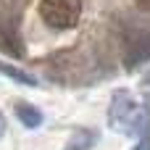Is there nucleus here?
Segmentation results:
<instances>
[{"label": "nucleus", "instance_id": "nucleus-1", "mask_svg": "<svg viewBox=\"0 0 150 150\" xmlns=\"http://www.w3.org/2000/svg\"><path fill=\"white\" fill-rule=\"evenodd\" d=\"M108 124L111 129L124 132L129 137H142L150 132V111L148 105L132 98L129 90H119L108 105Z\"/></svg>", "mask_w": 150, "mask_h": 150}, {"label": "nucleus", "instance_id": "nucleus-2", "mask_svg": "<svg viewBox=\"0 0 150 150\" xmlns=\"http://www.w3.org/2000/svg\"><path fill=\"white\" fill-rule=\"evenodd\" d=\"M119 50L127 71H134L150 61V24L127 18L119 29Z\"/></svg>", "mask_w": 150, "mask_h": 150}, {"label": "nucleus", "instance_id": "nucleus-3", "mask_svg": "<svg viewBox=\"0 0 150 150\" xmlns=\"http://www.w3.org/2000/svg\"><path fill=\"white\" fill-rule=\"evenodd\" d=\"M37 13L45 26L55 32H69L82 18V0H40Z\"/></svg>", "mask_w": 150, "mask_h": 150}, {"label": "nucleus", "instance_id": "nucleus-4", "mask_svg": "<svg viewBox=\"0 0 150 150\" xmlns=\"http://www.w3.org/2000/svg\"><path fill=\"white\" fill-rule=\"evenodd\" d=\"M0 50H5L13 58L24 55V42L16 26V18H11V13H0Z\"/></svg>", "mask_w": 150, "mask_h": 150}, {"label": "nucleus", "instance_id": "nucleus-5", "mask_svg": "<svg viewBox=\"0 0 150 150\" xmlns=\"http://www.w3.org/2000/svg\"><path fill=\"white\" fill-rule=\"evenodd\" d=\"M13 113H16V119H18L26 129H37V127L42 124V111H40L37 105L26 103V100H16V103H13Z\"/></svg>", "mask_w": 150, "mask_h": 150}, {"label": "nucleus", "instance_id": "nucleus-6", "mask_svg": "<svg viewBox=\"0 0 150 150\" xmlns=\"http://www.w3.org/2000/svg\"><path fill=\"white\" fill-rule=\"evenodd\" d=\"M95 142H98L95 129H74L63 150H90V148H95Z\"/></svg>", "mask_w": 150, "mask_h": 150}, {"label": "nucleus", "instance_id": "nucleus-7", "mask_svg": "<svg viewBox=\"0 0 150 150\" xmlns=\"http://www.w3.org/2000/svg\"><path fill=\"white\" fill-rule=\"evenodd\" d=\"M0 74L8 76V79H13V82H18V84H26V87H34L37 84V76L34 74H29V71H24L18 66H11L5 61H0Z\"/></svg>", "mask_w": 150, "mask_h": 150}, {"label": "nucleus", "instance_id": "nucleus-8", "mask_svg": "<svg viewBox=\"0 0 150 150\" xmlns=\"http://www.w3.org/2000/svg\"><path fill=\"white\" fill-rule=\"evenodd\" d=\"M134 150H150V132H148V134H142V140L137 142V148H134Z\"/></svg>", "mask_w": 150, "mask_h": 150}, {"label": "nucleus", "instance_id": "nucleus-9", "mask_svg": "<svg viewBox=\"0 0 150 150\" xmlns=\"http://www.w3.org/2000/svg\"><path fill=\"white\" fill-rule=\"evenodd\" d=\"M140 87H142L145 92H150V71L145 74V76H142V82H140Z\"/></svg>", "mask_w": 150, "mask_h": 150}, {"label": "nucleus", "instance_id": "nucleus-10", "mask_svg": "<svg viewBox=\"0 0 150 150\" xmlns=\"http://www.w3.org/2000/svg\"><path fill=\"white\" fill-rule=\"evenodd\" d=\"M8 8H11V0H0V13H8Z\"/></svg>", "mask_w": 150, "mask_h": 150}, {"label": "nucleus", "instance_id": "nucleus-11", "mask_svg": "<svg viewBox=\"0 0 150 150\" xmlns=\"http://www.w3.org/2000/svg\"><path fill=\"white\" fill-rule=\"evenodd\" d=\"M140 8H145V11H150V0H134Z\"/></svg>", "mask_w": 150, "mask_h": 150}, {"label": "nucleus", "instance_id": "nucleus-12", "mask_svg": "<svg viewBox=\"0 0 150 150\" xmlns=\"http://www.w3.org/2000/svg\"><path fill=\"white\" fill-rule=\"evenodd\" d=\"M5 134V121H3V116H0V137Z\"/></svg>", "mask_w": 150, "mask_h": 150}]
</instances>
